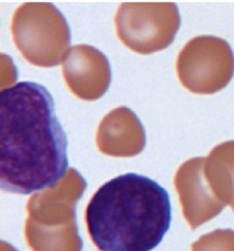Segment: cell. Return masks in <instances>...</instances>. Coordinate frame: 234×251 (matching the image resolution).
Returning a JSON list of instances; mask_svg holds the SVG:
<instances>
[{"label": "cell", "instance_id": "cell-4", "mask_svg": "<svg viewBox=\"0 0 234 251\" xmlns=\"http://www.w3.org/2000/svg\"><path fill=\"white\" fill-rule=\"evenodd\" d=\"M192 251H234V233L216 231L206 235L193 244Z\"/></svg>", "mask_w": 234, "mask_h": 251}, {"label": "cell", "instance_id": "cell-5", "mask_svg": "<svg viewBox=\"0 0 234 251\" xmlns=\"http://www.w3.org/2000/svg\"><path fill=\"white\" fill-rule=\"evenodd\" d=\"M10 251H17V250H15L13 247H10Z\"/></svg>", "mask_w": 234, "mask_h": 251}, {"label": "cell", "instance_id": "cell-2", "mask_svg": "<svg viewBox=\"0 0 234 251\" xmlns=\"http://www.w3.org/2000/svg\"><path fill=\"white\" fill-rule=\"evenodd\" d=\"M171 222L167 192L136 173L104 183L86 209L89 235L100 251H151L161 244Z\"/></svg>", "mask_w": 234, "mask_h": 251}, {"label": "cell", "instance_id": "cell-1", "mask_svg": "<svg viewBox=\"0 0 234 251\" xmlns=\"http://www.w3.org/2000/svg\"><path fill=\"white\" fill-rule=\"evenodd\" d=\"M0 183L8 193L30 195L65 177L68 140L46 87L20 81L0 93Z\"/></svg>", "mask_w": 234, "mask_h": 251}, {"label": "cell", "instance_id": "cell-3", "mask_svg": "<svg viewBox=\"0 0 234 251\" xmlns=\"http://www.w3.org/2000/svg\"><path fill=\"white\" fill-rule=\"evenodd\" d=\"M87 182L75 169H70L54 187L32 197L25 235L33 251H81L75 205Z\"/></svg>", "mask_w": 234, "mask_h": 251}]
</instances>
